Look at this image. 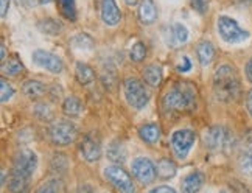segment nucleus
<instances>
[{"mask_svg":"<svg viewBox=\"0 0 252 193\" xmlns=\"http://www.w3.org/2000/svg\"><path fill=\"white\" fill-rule=\"evenodd\" d=\"M213 92L220 101H234L241 92L240 77L231 64H221L213 75Z\"/></svg>","mask_w":252,"mask_h":193,"instance_id":"nucleus-1","label":"nucleus"},{"mask_svg":"<svg viewBox=\"0 0 252 193\" xmlns=\"http://www.w3.org/2000/svg\"><path fill=\"white\" fill-rule=\"evenodd\" d=\"M196 87L190 81H179L168 89L162 100L167 111H191L196 108Z\"/></svg>","mask_w":252,"mask_h":193,"instance_id":"nucleus-2","label":"nucleus"},{"mask_svg":"<svg viewBox=\"0 0 252 193\" xmlns=\"http://www.w3.org/2000/svg\"><path fill=\"white\" fill-rule=\"evenodd\" d=\"M125 98L134 109H143L150 101V92L146 86L137 78H126L123 83Z\"/></svg>","mask_w":252,"mask_h":193,"instance_id":"nucleus-3","label":"nucleus"},{"mask_svg":"<svg viewBox=\"0 0 252 193\" xmlns=\"http://www.w3.org/2000/svg\"><path fill=\"white\" fill-rule=\"evenodd\" d=\"M217 27H218L220 36L227 44H240L249 38V33L246 30H243L232 17H227V16L218 17Z\"/></svg>","mask_w":252,"mask_h":193,"instance_id":"nucleus-4","label":"nucleus"},{"mask_svg":"<svg viewBox=\"0 0 252 193\" xmlns=\"http://www.w3.org/2000/svg\"><path fill=\"white\" fill-rule=\"evenodd\" d=\"M77 126L69 120H56L51 123L48 134L51 142L58 146L70 145L77 139Z\"/></svg>","mask_w":252,"mask_h":193,"instance_id":"nucleus-5","label":"nucleus"},{"mask_svg":"<svg viewBox=\"0 0 252 193\" xmlns=\"http://www.w3.org/2000/svg\"><path fill=\"white\" fill-rule=\"evenodd\" d=\"M204 144L215 151H224L232 145V134L224 126H212L204 134Z\"/></svg>","mask_w":252,"mask_h":193,"instance_id":"nucleus-6","label":"nucleus"},{"mask_svg":"<svg viewBox=\"0 0 252 193\" xmlns=\"http://www.w3.org/2000/svg\"><path fill=\"white\" fill-rule=\"evenodd\" d=\"M105 177L120 193H136L132 177L120 165H109L105 168Z\"/></svg>","mask_w":252,"mask_h":193,"instance_id":"nucleus-7","label":"nucleus"},{"mask_svg":"<svg viewBox=\"0 0 252 193\" xmlns=\"http://www.w3.org/2000/svg\"><path fill=\"white\" fill-rule=\"evenodd\" d=\"M196 132L191 129H177L172 134V148L177 159H185L195 145Z\"/></svg>","mask_w":252,"mask_h":193,"instance_id":"nucleus-8","label":"nucleus"},{"mask_svg":"<svg viewBox=\"0 0 252 193\" xmlns=\"http://www.w3.org/2000/svg\"><path fill=\"white\" fill-rule=\"evenodd\" d=\"M132 175L136 176V179L140 184H151L156 179V175H158V170H156L154 164L148 158H137L132 162Z\"/></svg>","mask_w":252,"mask_h":193,"instance_id":"nucleus-9","label":"nucleus"},{"mask_svg":"<svg viewBox=\"0 0 252 193\" xmlns=\"http://www.w3.org/2000/svg\"><path fill=\"white\" fill-rule=\"evenodd\" d=\"M36 167H38V158H36V154L32 150H22L14 158L13 170L27 177H32Z\"/></svg>","mask_w":252,"mask_h":193,"instance_id":"nucleus-10","label":"nucleus"},{"mask_svg":"<svg viewBox=\"0 0 252 193\" xmlns=\"http://www.w3.org/2000/svg\"><path fill=\"white\" fill-rule=\"evenodd\" d=\"M33 63L51 73H61L64 69L63 59L58 55H53L46 50H36L33 53Z\"/></svg>","mask_w":252,"mask_h":193,"instance_id":"nucleus-11","label":"nucleus"},{"mask_svg":"<svg viewBox=\"0 0 252 193\" xmlns=\"http://www.w3.org/2000/svg\"><path fill=\"white\" fill-rule=\"evenodd\" d=\"M79 148L87 162H97L101 158V142L95 134L84 136Z\"/></svg>","mask_w":252,"mask_h":193,"instance_id":"nucleus-12","label":"nucleus"},{"mask_svg":"<svg viewBox=\"0 0 252 193\" xmlns=\"http://www.w3.org/2000/svg\"><path fill=\"white\" fill-rule=\"evenodd\" d=\"M101 19L109 27H115L122 20V13L115 0H101Z\"/></svg>","mask_w":252,"mask_h":193,"instance_id":"nucleus-13","label":"nucleus"},{"mask_svg":"<svg viewBox=\"0 0 252 193\" xmlns=\"http://www.w3.org/2000/svg\"><path fill=\"white\" fill-rule=\"evenodd\" d=\"M205 177L201 172H191L184 177V181L181 184L182 193H198L204 185Z\"/></svg>","mask_w":252,"mask_h":193,"instance_id":"nucleus-14","label":"nucleus"},{"mask_svg":"<svg viewBox=\"0 0 252 193\" xmlns=\"http://www.w3.org/2000/svg\"><path fill=\"white\" fill-rule=\"evenodd\" d=\"M139 19L143 25H151L158 20V8L153 0H142L139 5Z\"/></svg>","mask_w":252,"mask_h":193,"instance_id":"nucleus-15","label":"nucleus"},{"mask_svg":"<svg viewBox=\"0 0 252 193\" xmlns=\"http://www.w3.org/2000/svg\"><path fill=\"white\" fill-rule=\"evenodd\" d=\"M8 189L11 193H28L30 190V177L11 170L8 177Z\"/></svg>","mask_w":252,"mask_h":193,"instance_id":"nucleus-16","label":"nucleus"},{"mask_svg":"<svg viewBox=\"0 0 252 193\" xmlns=\"http://www.w3.org/2000/svg\"><path fill=\"white\" fill-rule=\"evenodd\" d=\"M139 136H140V139L143 140V142L150 144V145L158 144L159 139H160V128H159V125H156V123H146L143 126H140V128H139Z\"/></svg>","mask_w":252,"mask_h":193,"instance_id":"nucleus-17","label":"nucleus"},{"mask_svg":"<svg viewBox=\"0 0 252 193\" xmlns=\"http://www.w3.org/2000/svg\"><path fill=\"white\" fill-rule=\"evenodd\" d=\"M46 91H47L46 84L41 83V81H38V80H28V81H25L24 87H22L24 95L28 96V98H32V100L41 98V96L46 94Z\"/></svg>","mask_w":252,"mask_h":193,"instance_id":"nucleus-18","label":"nucleus"},{"mask_svg":"<svg viewBox=\"0 0 252 193\" xmlns=\"http://www.w3.org/2000/svg\"><path fill=\"white\" fill-rule=\"evenodd\" d=\"M196 55H198V59H199V63H201V65L207 67V65L212 63V59L215 56V47L212 46V42L203 41V42L198 44Z\"/></svg>","mask_w":252,"mask_h":193,"instance_id":"nucleus-19","label":"nucleus"},{"mask_svg":"<svg viewBox=\"0 0 252 193\" xmlns=\"http://www.w3.org/2000/svg\"><path fill=\"white\" fill-rule=\"evenodd\" d=\"M162 67L159 64H148L146 67L143 69V78L150 86H159L162 83Z\"/></svg>","mask_w":252,"mask_h":193,"instance_id":"nucleus-20","label":"nucleus"},{"mask_svg":"<svg viewBox=\"0 0 252 193\" xmlns=\"http://www.w3.org/2000/svg\"><path fill=\"white\" fill-rule=\"evenodd\" d=\"M65 192H67L65 184L63 182V179H59V177H53V179L46 181L36 190V193H65Z\"/></svg>","mask_w":252,"mask_h":193,"instance_id":"nucleus-21","label":"nucleus"},{"mask_svg":"<svg viewBox=\"0 0 252 193\" xmlns=\"http://www.w3.org/2000/svg\"><path fill=\"white\" fill-rule=\"evenodd\" d=\"M63 111H64V114L69 117H78L81 113H83V105H81V101L77 98V96L70 95L64 100Z\"/></svg>","mask_w":252,"mask_h":193,"instance_id":"nucleus-22","label":"nucleus"},{"mask_svg":"<svg viewBox=\"0 0 252 193\" xmlns=\"http://www.w3.org/2000/svg\"><path fill=\"white\" fill-rule=\"evenodd\" d=\"M77 78L81 84H91L95 80V72L86 63H77Z\"/></svg>","mask_w":252,"mask_h":193,"instance_id":"nucleus-23","label":"nucleus"},{"mask_svg":"<svg viewBox=\"0 0 252 193\" xmlns=\"http://www.w3.org/2000/svg\"><path fill=\"white\" fill-rule=\"evenodd\" d=\"M38 28H39V32L44 33V34L56 36V34L61 33L63 25L59 24L58 20L51 19V17H47V19H42V20L38 22Z\"/></svg>","mask_w":252,"mask_h":193,"instance_id":"nucleus-24","label":"nucleus"},{"mask_svg":"<svg viewBox=\"0 0 252 193\" xmlns=\"http://www.w3.org/2000/svg\"><path fill=\"white\" fill-rule=\"evenodd\" d=\"M2 72L8 77H17L19 73L24 72V65H22L17 56H13L2 64Z\"/></svg>","mask_w":252,"mask_h":193,"instance_id":"nucleus-25","label":"nucleus"},{"mask_svg":"<svg viewBox=\"0 0 252 193\" xmlns=\"http://www.w3.org/2000/svg\"><path fill=\"white\" fill-rule=\"evenodd\" d=\"M108 158L112 161V162H117V164H122L126 159V150L125 146L122 145V142H112L108 148Z\"/></svg>","mask_w":252,"mask_h":193,"instance_id":"nucleus-26","label":"nucleus"},{"mask_svg":"<svg viewBox=\"0 0 252 193\" xmlns=\"http://www.w3.org/2000/svg\"><path fill=\"white\" fill-rule=\"evenodd\" d=\"M156 170H158V175L160 177H164V179H168V177H173L174 173H176V165L173 161H170L167 158H162L159 162H158V167H156Z\"/></svg>","mask_w":252,"mask_h":193,"instance_id":"nucleus-27","label":"nucleus"},{"mask_svg":"<svg viewBox=\"0 0 252 193\" xmlns=\"http://www.w3.org/2000/svg\"><path fill=\"white\" fill-rule=\"evenodd\" d=\"M59 10L61 14L72 22H75L77 19V6H75V0H58Z\"/></svg>","mask_w":252,"mask_h":193,"instance_id":"nucleus-28","label":"nucleus"},{"mask_svg":"<svg viewBox=\"0 0 252 193\" xmlns=\"http://www.w3.org/2000/svg\"><path fill=\"white\" fill-rule=\"evenodd\" d=\"M69 167V161H67V156L65 154H53V158H51V168L55 170L58 173H65V170Z\"/></svg>","mask_w":252,"mask_h":193,"instance_id":"nucleus-29","label":"nucleus"},{"mask_svg":"<svg viewBox=\"0 0 252 193\" xmlns=\"http://www.w3.org/2000/svg\"><path fill=\"white\" fill-rule=\"evenodd\" d=\"M146 56V47L143 42H136L134 46H132L131 51H129V58L131 61L134 63H142Z\"/></svg>","mask_w":252,"mask_h":193,"instance_id":"nucleus-30","label":"nucleus"},{"mask_svg":"<svg viewBox=\"0 0 252 193\" xmlns=\"http://www.w3.org/2000/svg\"><path fill=\"white\" fill-rule=\"evenodd\" d=\"M72 44H73V47H77V48H91L94 46V41L89 34L79 33L72 39Z\"/></svg>","mask_w":252,"mask_h":193,"instance_id":"nucleus-31","label":"nucleus"},{"mask_svg":"<svg viewBox=\"0 0 252 193\" xmlns=\"http://www.w3.org/2000/svg\"><path fill=\"white\" fill-rule=\"evenodd\" d=\"M173 36H174V44H184L189 39V30L182 24H174L173 25Z\"/></svg>","mask_w":252,"mask_h":193,"instance_id":"nucleus-32","label":"nucleus"},{"mask_svg":"<svg viewBox=\"0 0 252 193\" xmlns=\"http://www.w3.org/2000/svg\"><path fill=\"white\" fill-rule=\"evenodd\" d=\"M0 100H2V103H6L8 101L11 96L14 95V89H13V86L8 83V81H6L5 78H2L0 80Z\"/></svg>","mask_w":252,"mask_h":193,"instance_id":"nucleus-33","label":"nucleus"},{"mask_svg":"<svg viewBox=\"0 0 252 193\" xmlns=\"http://www.w3.org/2000/svg\"><path fill=\"white\" fill-rule=\"evenodd\" d=\"M193 10L199 14H205L209 10V0H190Z\"/></svg>","mask_w":252,"mask_h":193,"instance_id":"nucleus-34","label":"nucleus"},{"mask_svg":"<svg viewBox=\"0 0 252 193\" xmlns=\"http://www.w3.org/2000/svg\"><path fill=\"white\" fill-rule=\"evenodd\" d=\"M244 167H246V170L252 175V140L248 146V153L244 156Z\"/></svg>","mask_w":252,"mask_h":193,"instance_id":"nucleus-35","label":"nucleus"},{"mask_svg":"<svg viewBox=\"0 0 252 193\" xmlns=\"http://www.w3.org/2000/svg\"><path fill=\"white\" fill-rule=\"evenodd\" d=\"M191 69V61L189 56H182V64L177 65V70L179 72H189Z\"/></svg>","mask_w":252,"mask_h":193,"instance_id":"nucleus-36","label":"nucleus"},{"mask_svg":"<svg viewBox=\"0 0 252 193\" xmlns=\"http://www.w3.org/2000/svg\"><path fill=\"white\" fill-rule=\"evenodd\" d=\"M150 193H176L172 187H168V185H159V187L153 189Z\"/></svg>","mask_w":252,"mask_h":193,"instance_id":"nucleus-37","label":"nucleus"},{"mask_svg":"<svg viewBox=\"0 0 252 193\" xmlns=\"http://www.w3.org/2000/svg\"><path fill=\"white\" fill-rule=\"evenodd\" d=\"M8 5H10V0H0V14H2V17L6 16V11H8Z\"/></svg>","mask_w":252,"mask_h":193,"instance_id":"nucleus-38","label":"nucleus"},{"mask_svg":"<svg viewBox=\"0 0 252 193\" xmlns=\"http://www.w3.org/2000/svg\"><path fill=\"white\" fill-rule=\"evenodd\" d=\"M77 193H95V189L92 187V185L84 184V185H81V187L78 189Z\"/></svg>","mask_w":252,"mask_h":193,"instance_id":"nucleus-39","label":"nucleus"},{"mask_svg":"<svg viewBox=\"0 0 252 193\" xmlns=\"http://www.w3.org/2000/svg\"><path fill=\"white\" fill-rule=\"evenodd\" d=\"M244 70H246V77H248V80L252 83V58H251L249 61L246 63V69H244Z\"/></svg>","mask_w":252,"mask_h":193,"instance_id":"nucleus-40","label":"nucleus"},{"mask_svg":"<svg viewBox=\"0 0 252 193\" xmlns=\"http://www.w3.org/2000/svg\"><path fill=\"white\" fill-rule=\"evenodd\" d=\"M246 108H248V113L252 115V91L248 94V98H246Z\"/></svg>","mask_w":252,"mask_h":193,"instance_id":"nucleus-41","label":"nucleus"},{"mask_svg":"<svg viewBox=\"0 0 252 193\" xmlns=\"http://www.w3.org/2000/svg\"><path fill=\"white\" fill-rule=\"evenodd\" d=\"M125 2H126V5H129V6H134L137 2H139V0H125Z\"/></svg>","mask_w":252,"mask_h":193,"instance_id":"nucleus-42","label":"nucleus"},{"mask_svg":"<svg viewBox=\"0 0 252 193\" xmlns=\"http://www.w3.org/2000/svg\"><path fill=\"white\" fill-rule=\"evenodd\" d=\"M241 5H252V0H238Z\"/></svg>","mask_w":252,"mask_h":193,"instance_id":"nucleus-43","label":"nucleus"},{"mask_svg":"<svg viewBox=\"0 0 252 193\" xmlns=\"http://www.w3.org/2000/svg\"><path fill=\"white\" fill-rule=\"evenodd\" d=\"M38 2H39L41 5H46V3H50L51 0H38Z\"/></svg>","mask_w":252,"mask_h":193,"instance_id":"nucleus-44","label":"nucleus"},{"mask_svg":"<svg viewBox=\"0 0 252 193\" xmlns=\"http://www.w3.org/2000/svg\"><path fill=\"white\" fill-rule=\"evenodd\" d=\"M220 193H231V192H227V190H223V192H220Z\"/></svg>","mask_w":252,"mask_h":193,"instance_id":"nucleus-45","label":"nucleus"}]
</instances>
